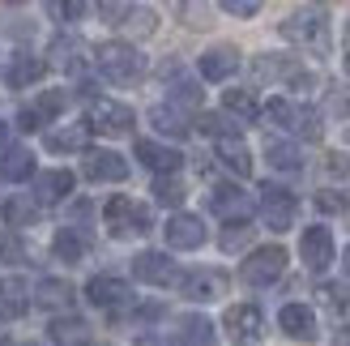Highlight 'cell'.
<instances>
[{"label":"cell","mask_w":350,"mask_h":346,"mask_svg":"<svg viewBox=\"0 0 350 346\" xmlns=\"http://www.w3.org/2000/svg\"><path fill=\"white\" fill-rule=\"evenodd\" d=\"M94 60H98V73L116 85H133L146 77V56L133 43H103L94 51Z\"/></svg>","instance_id":"6da1fadb"},{"label":"cell","mask_w":350,"mask_h":346,"mask_svg":"<svg viewBox=\"0 0 350 346\" xmlns=\"http://www.w3.org/2000/svg\"><path fill=\"white\" fill-rule=\"evenodd\" d=\"M282 34L291 43H299L308 51H329V17L321 9H295L286 22H282Z\"/></svg>","instance_id":"7a4b0ae2"},{"label":"cell","mask_w":350,"mask_h":346,"mask_svg":"<svg viewBox=\"0 0 350 346\" xmlns=\"http://www.w3.org/2000/svg\"><path fill=\"white\" fill-rule=\"evenodd\" d=\"M265 120H273V124H278V129H286V133L308 137V142H317V137H321V116L312 111V107H299V103H291V98H269Z\"/></svg>","instance_id":"3957f363"},{"label":"cell","mask_w":350,"mask_h":346,"mask_svg":"<svg viewBox=\"0 0 350 346\" xmlns=\"http://www.w3.org/2000/svg\"><path fill=\"white\" fill-rule=\"evenodd\" d=\"M103 218H107V231L116 239H129V235H146L150 231V210H146V205H137L133 197H111L107 210H103Z\"/></svg>","instance_id":"277c9868"},{"label":"cell","mask_w":350,"mask_h":346,"mask_svg":"<svg viewBox=\"0 0 350 346\" xmlns=\"http://www.w3.org/2000/svg\"><path fill=\"white\" fill-rule=\"evenodd\" d=\"M85 124H90V133H103V137H124L133 133V107L111 98H94L90 111H85Z\"/></svg>","instance_id":"5b68a950"},{"label":"cell","mask_w":350,"mask_h":346,"mask_svg":"<svg viewBox=\"0 0 350 346\" xmlns=\"http://www.w3.org/2000/svg\"><path fill=\"white\" fill-rule=\"evenodd\" d=\"M282 269H286V252L278 248V244H269V248H256L248 261H243L239 278L248 282V287H269V282L282 278Z\"/></svg>","instance_id":"8992f818"},{"label":"cell","mask_w":350,"mask_h":346,"mask_svg":"<svg viewBox=\"0 0 350 346\" xmlns=\"http://www.w3.org/2000/svg\"><path fill=\"white\" fill-rule=\"evenodd\" d=\"M295 210H299L295 193H286V188H278V184H265V188H260V218H265L269 231H291Z\"/></svg>","instance_id":"52a82bcc"},{"label":"cell","mask_w":350,"mask_h":346,"mask_svg":"<svg viewBox=\"0 0 350 346\" xmlns=\"http://www.w3.org/2000/svg\"><path fill=\"white\" fill-rule=\"evenodd\" d=\"M81 176L94 184H120V180H129V163L111 150H90L81 159Z\"/></svg>","instance_id":"ba28073f"},{"label":"cell","mask_w":350,"mask_h":346,"mask_svg":"<svg viewBox=\"0 0 350 346\" xmlns=\"http://www.w3.org/2000/svg\"><path fill=\"white\" fill-rule=\"evenodd\" d=\"M260 308L256 304H235L231 312H226V334H231L235 346H256L260 342Z\"/></svg>","instance_id":"9c48e42d"},{"label":"cell","mask_w":350,"mask_h":346,"mask_svg":"<svg viewBox=\"0 0 350 346\" xmlns=\"http://www.w3.org/2000/svg\"><path fill=\"white\" fill-rule=\"evenodd\" d=\"M133 278H142L150 287H171V282H180V269H175L167 252H142V256H133Z\"/></svg>","instance_id":"30bf717a"},{"label":"cell","mask_w":350,"mask_h":346,"mask_svg":"<svg viewBox=\"0 0 350 346\" xmlns=\"http://www.w3.org/2000/svg\"><path fill=\"white\" fill-rule=\"evenodd\" d=\"M184 287V295L188 300H197V304H209V300H222L226 295V274L222 269H192L180 278Z\"/></svg>","instance_id":"8fae6325"},{"label":"cell","mask_w":350,"mask_h":346,"mask_svg":"<svg viewBox=\"0 0 350 346\" xmlns=\"http://www.w3.org/2000/svg\"><path fill=\"white\" fill-rule=\"evenodd\" d=\"M85 300H90L94 308H124L133 300V291L124 278H111V274H98V278L85 282Z\"/></svg>","instance_id":"7c38bea8"},{"label":"cell","mask_w":350,"mask_h":346,"mask_svg":"<svg viewBox=\"0 0 350 346\" xmlns=\"http://www.w3.org/2000/svg\"><path fill=\"white\" fill-rule=\"evenodd\" d=\"M299 256L308 269H325L329 261H334V235H329V227H308L304 239H299Z\"/></svg>","instance_id":"4fadbf2b"},{"label":"cell","mask_w":350,"mask_h":346,"mask_svg":"<svg viewBox=\"0 0 350 346\" xmlns=\"http://www.w3.org/2000/svg\"><path fill=\"white\" fill-rule=\"evenodd\" d=\"M278 325H282V334L295 338V342H317V312L304 304H286L282 312H278Z\"/></svg>","instance_id":"5bb4252c"},{"label":"cell","mask_w":350,"mask_h":346,"mask_svg":"<svg viewBox=\"0 0 350 346\" xmlns=\"http://www.w3.org/2000/svg\"><path fill=\"white\" fill-rule=\"evenodd\" d=\"M163 235H167V244L180 248V252L205 244V227H201V218H192V214H175L167 227H163Z\"/></svg>","instance_id":"9a60e30c"},{"label":"cell","mask_w":350,"mask_h":346,"mask_svg":"<svg viewBox=\"0 0 350 346\" xmlns=\"http://www.w3.org/2000/svg\"><path fill=\"white\" fill-rule=\"evenodd\" d=\"M26 308H30V287H26V278L5 274V278H0V317L17 321V317H26Z\"/></svg>","instance_id":"2e32d148"},{"label":"cell","mask_w":350,"mask_h":346,"mask_svg":"<svg viewBox=\"0 0 350 346\" xmlns=\"http://www.w3.org/2000/svg\"><path fill=\"white\" fill-rule=\"evenodd\" d=\"M209 210L222 214V218H248L252 197L243 193V188H235V184H222V188H214V193H209Z\"/></svg>","instance_id":"e0dca14e"},{"label":"cell","mask_w":350,"mask_h":346,"mask_svg":"<svg viewBox=\"0 0 350 346\" xmlns=\"http://www.w3.org/2000/svg\"><path fill=\"white\" fill-rule=\"evenodd\" d=\"M197 68H201L205 81H226V77H235V68H239V51L235 47H209Z\"/></svg>","instance_id":"ac0fdd59"},{"label":"cell","mask_w":350,"mask_h":346,"mask_svg":"<svg viewBox=\"0 0 350 346\" xmlns=\"http://www.w3.org/2000/svg\"><path fill=\"white\" fill-rule=\"evenodd\" d=\"M218 163H222L226 171H235L239 180H243V176H252V154H248V146H243L235 133L218 137Z\"/></svg>","instance_id":"d6986e66"},{"label":"cell","mask_w":350,"mask_h":346,"mask_svg":"<svg viewBox=\"0 0 350 346\" xmlns=\"http://www.w3.org/2000/svg\"><path fill=\"white\" fill-rule=\"evenodd\" d=\"M137 159H142L150 171H180V163H184V154L180 150H171V146H159V142H137Z\"/></svg>","instance_id":"ffe728a7"},{"label":"cell","mask_w":350,"mask_h":346,"mask_svg":"<svg viewBox=\"0 0 350 346\" xmlns=\"http://www.w3.org/2000/svg\"><path fill=\"white\" fill-rule=\"evenodd\" d=\"M68 193H73V176H68V171H47V176H39V184H34V201L39 205H56Z\"/></svg>","instance_id":"44dd1931"},{"label":"cell","mask_w":350,"mask_h":346,"mask_svg":"<svg viewBox=\"0 0 350 346\" xmlns=\"http://www.w3.org/2000/svg\"><path fill=\"white\" fill-rule=\"evenodd\" d=\"M150 124L159 129L163 137H188V129H192V124H188V116L175 107V103H159V107L150 111Z\"/></svg>","instance_id":"7402d4cb"},{"label":"cell","mask_w":350,"mask_h":346,"mask_svg":"<svg viewBox=\"0 0 350 346\" xmlns=\"http://www.w3.org/2000/svg\"><path fill=\"white\" fill-rule=\"evenodd\" d=\"M47 73V60H39V56H26V51H22V56H13L9 60V85H17V90H22V85H34V81H39Z\"/></svg>","instance_id":"603a6c76"},{"label":"cell","mask_w":350,"mask_h":346,"mask_svg":"<svg viewBox=\"0 0 350 346\" xmlns=\"http://www.w3.org/2000/svg\"><path fill=\"white\" fill-rule=\"evenodd\" d=\"M51 342L56 346H90V325L77 317H60V321H51Z\"/></svg>","instance_id":"cb8c5ba5"},{"label":"cell","mask_w":350,"mask_h":346,"mask_svg":"<svg viewBox=\"0 0 350 346\" xmlns=\"http://www.w3.org/2000/svg\"><path fill=\"white\" fill-rule=\"evenodd\" d=\"M85 137H90V124H68V129H51L47 133V150L56 154H73V150H85Z\"/></svg>","instance_id":"d4e9b609"},{"label":"cell","mask_w":350,"mask_h":346,"mask_svg":"<svg viewBox=\"0 0 350 346\" xmlns=\"http://www.w3.org/2000/svg\"><path fill=\"white\" fill-rule=\"evenodd\" d=\"M30 304H39V308H68V304H73V287H68L64 278H43L39 287H34Z\"/></svg>","instance_id":"484cf974"},{"label":"cell","mask_w":350,"mask_h":346,"mask_svg":"<svg viewBox=\"0 0 350 346\" xmlns=\"http://www.w3.org/2000/svg\"><path fill=\"white\" fill-rule=\"evenodd\" d=\"M0 176H5L9 184H17V180H30L34 176V154L30 150H5V159H0Z\"/></svg>","instance_id":"4316f807"},{"label":"cell","mask_w":350,"mask_h":346,"mask_svg":"<svg viewBox=\"0 0 350 346\" xmlns=\"http://www.w3.org/2000/svg\"><path fill=\"white\" fill-rule=\"evenodd\" d=\"M85 248H90V244L77 235V227H60L56 239H51V252H56L60 261H68V265H77L81 256H85Z\"/></svg>","instance_id":"83f0119b"},{"label":"cell","mask_w":350,"mask_h":346,"mask_svg":"<svg viewBox=\"0 0 350 346\" xmlns=\"http://www.w3.org/2000/svg\"><path fill=\"white\" fill-rule=\"evenodd\" d=\"M81 43L77 39H56V43H51V64H56V68H64V73H81Z\"/></svg>","instance_id":"f1b7e54d"},{"label":"cell","mask_w":350,"mask_h":346,"mask_svg":"<svg viewBox=\"0 0 350 346\" xmlns=\"http://www.w3.org/2000/svg\"><path fill=\"white\" fill-rule=\"evenodd\" d=\"M265 159L278 171H304V154H299V146H291V142H269L265 146Z\"/></svg>","instance_id":"f546056e"},{"label":"cell","mask_w":350,"mask_h":346,"mask_svg":"<svg viewBox=\"0 0 350 346\" xmlns=\"http://www.w3.org/2000/svg\"><path fill=\"white\" fill-rule=\"evenodd\" d=\"M180 342H188V346H214V321L184 317L180 321Z\"/></svg>","instance_id":"4dcf8cb0"},{"label":"cell","mask_w":350,"mask_h":346,"mask_svg":"<svg viewBox=\"0 0 350 346\" xmlns=\"http://www.w3.org/2000/svg\"><path fill=\"white\" fill-rule=\"evenodd\" d=\"M222 107L231 111V116L239 120V124H248V120H256V111H260V107H256V98H252L248 90H226V94H222Z\"/></svg>","instance_id":"1f68e13d"},{"label":"cell","mask_w":350,"mask_h":346,"mask_svg":"<svg viewBox=\"0 0 350 346\" xmlns=\"http://www.w3.org/2000/svg\"><path fill=\"white\" fill-rule=\"evenodd\" d=\"M34 218H39V201H34V197H13L5 205V222H9V227H30Z\"/></svg>","instance_id":"d6a6232c"},{"label":"cell","mask_w":350,"mask_h":346,"mask_svg":"<svg viewBox=\"0 0 350 346\" xmlns=\"http://www.w3.org/2000/svg\"><path fill=\"white\" fill-rule=\"evenodd\" d=\"M167 90H171V103H175V107H197V103H201V85L192 81V77H180V73H175V77L167 81Z\"/></svg>","instance_id":"836d02e7"},{"label":"cell","mask_w":350,"mask_h":346,"mask_svg":"<svg viewBox=\"0 0 350 346\" xmlns=\"http://www.w3.org/2000/svg\"><path fill=\"white\" fill-rule=\"evenodd\" d=\"M150 193H154V201H159V205H180L184 201V184L175 180V171H163V176L154 180Z\"/></svg>","instance_id":"e575fe53"},{"label":"cell","mask_w":350,"mask_h":346,"mask_svg":"<svg viewBox=\"0 0 350 346\" xmlns=\"http://www.w3.org/2000/svg\"><path fill=\"white\" fill-rule=\"evenodd\" d=\"M321 295H325V304H329V308H334L338 325H346V330H350V287H325Z\"/></svg>","instance_id":"d590c367"},{"label":"cell","mask_w":350,"mask_h":346,"mask_svg":"<svg viewBox=\"0 0 350 346\" xmlns=\"http://www.w3.org/2000/svg\"><path fill=\"white\" fill-rule=\"evenodd\" d=\"M85 5H90V0H47V13L56 17V22H81Z\"/></svg>","instance_id":"8d00e7d4"},{"label":"cell","mask_w":350,"mask_h":346,"mask_svg":"<svg viewBox=\"0 0 350 346\" xmlns=\"http://www.w3.org/2000/svg\"><path fill=\"white\" fill-rule=\"evenodd\" d=\"M124 26L133 34H154V30H159V13H154V9H129L124 13Z\"/></svg>","instance_id":"74e56055"},{"label":"cell","mask_w":350,"mask_h":346,"mask_svg":"<svg viewBox=\"0 0 350 346\" xmlns=\"http://www.w3.org/2000/svg\"><path fill=\"white\" fill-rule=\"evenodd\" d=\"M248 239H252V227H248L243 218H235L231 227L222 231V252H239L243 244H248Z\"/></svg>","instance_id":"f35d334b"},{"label":"cell","mask_w":350,"mask_h":346,"mask_svg":"<svg viewBox=\"0 0 350 346\" xmlns=\"http://www.w3.org/2000/svg\"><path fill=\"white\" fill-rule=\"evenodd\" d=\"M239 124H231L222 111H209V116H201V133H209V137H226V133H235Z\"/></svg>","instance_id":"ab89813d"},{"label":"cell","mask_w":350,"mask_h":346,"mask_svg":"<svg viewBox=\"0 0 350 346\" xmlns=\"http://www.w3.org/2000/svg\"><path fill=\"white\" fill-rule=\"evenodd\" d=\"M64 107H68V94H64V90H47V94L39 98V116H43V120H51V116H60Z\"/></svg>","instance_id":"60d3db41"},{"label":"cell","mask_w":350,"mask_h":346,"mask_svg":"<svg viewBox=\"0 0 350 346\" xmlns=\"http://www.w3.org/2000/svg\"><path fill=\"white\" fill-rule=\"evenodd\" d=\"M218 5L231 13V17H256V9H260V0H218Z\"/></svg>","instance_id":"b9f144b4"},{"label":"cell","mask_w":350,"mask_h":346,"mask_svg":"<svg viewBox=\"0 0 350 346\" xmlns=\"http://www.w3.org/2000/svg\"><path fill=\"white\" fill-rule=\"evenodd\" d=\"M103 5V17H107V22H124V13L133 9V0H98Z\"/></svg>","instance_id":"7bdbcfd3"},{"label":"cell","mask_w":350,"mask_h":346,"mask_svg":"<svg viewBox=\"0 0 350 346\" xmlns=\"http://www.w3.org/2000/svg\"><path fill=\"white\" fill-rule=\"evenodd\" d=\"M317 205H321V210H325V214H342V210H346V205H350V201H346L342 193H321V197H317Z\"/></svg>","instance_id":"ee69618b"},{"label":"cell","mask_w":350,"mask_h":346,"mask_svg":"<svg viewBox=\"0 0 350 346\" xmlns=\"http://www.w3.org/2000/svg\"><path fill=\"white\" fill-rule=\"evenodd\" d=\"M43 124V116H39V107H26L22 116H17V129H22V133H34V129H39Z\"/></svg>","instance_id":"f6af8a7d"},{"label":"cell","mask_w":350,"mask_h":346,"mask_svg":"<svg viewBox=\"0 0 350 346\" xmlns=\"http://www.w3.org/2000/svg\"><path fill=\"white\" fill-rule=\"evenodd\" d=\"M325 167H329V176H350V159H346V154H329Z\"/></svg>","instance_id":"bcb514c9"},{"label":"cell","mask_w":350,"mask_h":346,"mask_svg":"<svg viewBox=\"0 0 350 346\" xmlns=\"http://www.w3.org/2000/svg\"><path fill=\"white\" fill-rule=\"evenodd\" d=\"M22 256V244L17 239H0V261H17Z\"/></svg>","instance_id":"7dc6e473"},{"label":"cell","mask_w":350,"mask_h":346,"mask_svg":"<svg viewBox=\"0 0 350 346\" xmlns=\"http://www.w3.org/2000/svg\"><path fill=\"white\" fill-rule=\"evenodd\" d=\"M197 9H201L197 0H184V17H188L192 26H205V13H197Z\"/></svg>","instance_id":"c3c4849f"},{"label":"cell","mask_w":350,"mask_h":346,"mask_svg":"<svg viewBox=\"0 0 350 346\" xmlns=\"http://www.w3.org/2000/svg\"><path fill=\"white\" fill-rule=\"evenodd\" d=\"M9 142V124H5V120H0V146H5Z\"/></svg>","instance_id":"681fc988"},{"label":"cell","mask_w":350,"mask_h":346,"mask_svg":"<svg viewBox=\"0 0 350 346\" xmlns=\"http://www.w3.org/2000/svg\"><path fill=\"white\" fill-rule=\"evenodd\" d=\"M342 269H346V274H350V248H346V252H342Z\"/></svg>","instance_id":"f907efd6"},{"label":"cell","mask_w":350,"mask_h":346,"mask_svg":"<svg viewBox=\"0 0 350 346\" xmlns=\"http://www.w3.org/2000/svg\"><path fill=\"white\" fill-rule=\"evenodd\" d=\"M346 73H350V56H346Z\"/></svg>","instance_id":"816d5d0a"}]
</instances>
